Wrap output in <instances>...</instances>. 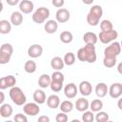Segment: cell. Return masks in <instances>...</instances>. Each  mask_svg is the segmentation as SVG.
I'll list each match as a JSON object with an SVG mask.
<instances>
[{"instance_id": "cell-33", "label": "cell", "mask_w": 122, "mask_h": 122, "mask_svg": "<svg viewBox=\"0 0 122 122\" xmlns=\"http://www.w3.org/2000/svg\"><path fill=\"white\" fill-rule=\"evenodd\" d=\"M50 87H51V89L52 92H60V91L63 89V82H61V81H56V80H51Z\"/></svg>"}, {"instance_id": "cell-24", "label": "cell", "mask_w": 122, "mask_h": 122, "mask_svg": "<svg viewBox=\"0 0 122 122\" xmlns=\"http://www.w3.org/2000/svg\"><path fill=\"white\" fill-rule=\"evenodd\" d=\"M73 108H74L73 107V103L71 101H70V100H65V101L61 102L60 106H59V109L61 110V112H66V113L71 112L73 110Z\"/></svg>"}, {"instance_id": "cell-43", "label": "cell", "mask_w": 122, "mask_h": 122, "mask_svg": "<svg viewBox=\"0 0 122 122\" xmlns=\"http://www.w3.org/2000/svg\"><path fill=\"white\" fill-rule=\"evenodd\" d=\"M6 2H7V4L10 5V6H15V5L19 4L21 1H20V0H6Z\"/></svg>"}, {"instance_id": "cell-41", "label": "cell", "mask_w": 122, "mask_h": 122, "mask_svg": "<svg viewBox=\"0 0 122 122\" xmlns=\"http://www.w3.org/2000/svg\"><path fill=\"white\" fill-rule=\"evenodd\" d=\"M51 3L56 8H62L65 4V0H52Z\"/></svg>"}, {"instance_id": "cell-5", "label": "cell", "mask_w": 122, "mask_h": 122, "mask_svg": "<svg viewBox=\"0 0 122 122\" xmlns=\"http://www.w3.org/2000/svg\"><path fill=\"white\" fill-rule=\"evenodd\" d=\"M118 36V32L115 30H111L108 31H100L98 34V38L101 43L103 44H109L112 41H114Z\"/></svg>"}, {"instance_id": "cell-13", "label": "cell", "mask_w": 122, "mask_h": 122, "mask_svg": "<svg viewBox=\"0 0 122 122\" xmlns=\"http://www.w3.org/2000/svg\"><path fill=\"white\" fill-rule=\"evenodd\" d=\"M78 90L80 92V93L83 95V96H88L92 93V84L89 82V81H82L80 84H79V87H78Z\"/></svg>"}, {"instance_id": "cell-8", "label": "cell", "mask_w": 122, "mask_h": 122, "mask_svg": "<svg viewBox=\"0 0 122 122\" xmlns=\"http://www.w3.org/2000/svg\"><path fill=\"white\" fill-rule=\"evenodd\" d=\"M109 94L112 98L117 99L122 95V84L120 83H113L109 88Z\"/></svg>"}, {"instance_id": "cell-30", "label": "cell", "mask_w": 122, "mask_h": 122, "mask_svg": "<svg viewBox=\"0 0 122 122\" xmlns=\"http://www.w3.org/2000/svg\"><path fill=\"white\" fill-rule=\"evenodd\" d=\"M116 64V57H109V56H104L103 59V65L106 68H112Z\"/></svg>"}, {"instance_id": "cell-18", "label": "cell", "mask_w": 122, "mask_h": 122, "mask_svg": "<svg viewBox=\"0 0 122 122\" xmlns=\"http://www.w3.org/2000/svg\"><path fill=\"white\" fill-rule=\"evenodd\" d=\"M12 107L8 104V103H3L1 104V107H0V115L4 118H7V117H10L11 114H12Z\"/></svg>"}, {"instance_id": "cell-25", "label": "cell", "mask_w": 122, "mask_h": 122, "mask_svg": "<svg viewBox=\"0 0 122 122\" xmlns=\"http://www.w3.org/2000/svg\"><path fill=\"white\" fill-rule=\"evenodd\" d=\"M11 30V24L8 20H0V33L7 34Z\"/></svg>"}, {"instance_id": "cell-1", "label": "cell", "mask_w": 122, "mask_h": 122, "mask_svg": "<svg viewBox=\"0 0 122 122\" xmlns=\"http://www.w3.org/2000/svg\"><path fill=\"white\" fill-rule=\"evenodd\" d=\"M77 58L81 62L94 63L96 61V51L93 44H86L84 48H81L77 51Z\"/></svg>"}, {"instance_id": "cell-12", "label": "cell", "mask_w": 122, "mask_h": 122, "mask_svg": "<svg viewBox=\"0 0 122 122\" xmlns=\"http://www.w3.org/2000/svg\"><path fill=\"white\" fill-rule=\"evenodd\" d=\"M33 8H34V5L30 0H22L19 3V10L22 13H25V14L30 13L33 10Z\"/></svg>"}, {"instance_id": "cell-14", "label": "cell", "mask_w": 122, "mask_h": 122, "mask_svg": "<svg viewBox=\"0 0 122 122\" xmlns=\"http://www.w3.org/2000/svg\"><path fill=\"white\" fill-rule=\"evenodd\" d=\"M74 108L78 112H85V111H88V109L90 108V103H89L88 99H86L84 97H80L76 100V102L74 104Z\"/></svg>"}, {"instance_id": "cell-4", "label": "cell", "mask_w": 122, "mask_h": 122, "mask_svg": "<svg viewBox=\"0 0 122 122\" xmlns=\"http://www.w3.org/2000/svg\"><path fill=\"white\" fill-rule=\"evenodd\" d=\"M50 16V10L45 7L38 8L32 14V21L36 24L44 23Z\"/></svg>"}, {"instance_id": "cell-20", "label": "cell", "mask_w": 122, "mask_h": 122, "mask_svg": "<svg viewBox=\"0 0 122 122\" xmlns=\"http://www.w3.org/2000/svg\"><path fill=\"white\" fill-rule=\"evenodd\" d=\"M46 32L51 34V33H54L56 32L57 29H58V24H57V21L55 20H48L45 24V27H44Z\"/></svg>"}, {"instance_id": "cell-44", "label": "cell", "mask_w": 122, "mask_h": 122, "mask_svg": "<svg viewBox=\"0 0 122 122\" xmlns=\"http://www.w3.org/2000/svg\"><path fill=\"white\" fill-rule=\"evenodd\" d=\"M38 121L39 122H50V117L47 115H42L38 118Z\"/></svg>"}, {"instance_id": "cell-29", "label": "cell", "mask_w": 122, "mask_h": 122, "mask_svg": "<svg viewBox=\"0 0 122 122\" xmlns=\"http://www.w3.org/2000/svg\"><path fill=\"white\" fill-rule=\"evenodd\" d=\"M36 63L32 60H28L24 65V70L28 73H33L36 71Z\"/></svg>"}, {"instance_id": "cell-36", "label": "cell", "mask_w": 122, "mask_h": 122, "mask_svg": "<svg viewBox=\"0 0 122 122\" xmlns=\"http://www.w3.org/2000/svg\"><path fill=\"white\" fill-rule=\"evenodd\" d=\"M90 11L92 12V13H94L95 15H97V16L100 17V18H101L102 15H103V10H102V7L99 6V5H93V6L91 8Z\"/></svg>"}, {"instance_id": "cell-45", "label": "cell", "mask_w": 122, "mask_h": 122, "mask_svg": "<svg viewBox=\"0 0 122 122\" xmlns=\"http://www.w3.org/2000/svg\"><path fill=\"white\" fill-rule=\"evenodd\" d=\"M117 71L122 75V62H120V63L117 65Z\"/></svg>"}, {"instance_id": "cell-2", "label": "cell", "mask_w": 122, "mask_h": 122, "mask_svg": "<svg viewBox=\"0 0 122 122\" xmlns=\"http://www.w3.org/2000/svg\"><path fill=\"white\" fill-rule=\"evenodd\" d=\"M10 97L11 99V101L17 105V106H23L26 104L27 101V97L25 95V93L23 92V91L19 88V87H12L10 90Z\"/></svg>"}, {"instance_id": "cell-22", "label": "cell", "mask_w": 122, "mask_h": 122, "mask_svg": "<svg viewBox=\"0 0 122 122\" xmlns=\"http://www.w3.org/2000/svg\"><path fill=\"white\" fill-rule=\"evenodd\" d=\"M51 82V77L49 74H46V73L41 74L40 77H39V79H38V85L42 89H45V88L50 87Z\"/></svg>"}, {"instance_id": "cell-6", "label": "cell", "mask_w": 122, "mask_h": 122, "mask_svg": "<svg viewBox=\"0 0 122 122\" xmlns=\"http://www.w3.org/2000/svg\"><path fill=\"white\" fill-rule=\"evenodd\" d=\"M121 45L120 43L114 41L112 42L110 46H108L104 50V56H109V57H116L117 55L120 54L121 52Z\"/></svg>"}, {"instance_id": "cell-16", "label": "cell", "mask_w": 122, "mask_h": 122, "mask_svg": "<svg viewBox=\"0 0 122 122\" xmlns=\"http://www.w3.org/2000/svg\"><path fill=\"white\" fill-rule=\"evenodd\" d=\"M47 105L51 109H57L60 106V98L56 94H51L47 98Z\"/></svg>"}, {"instance_id": "cell-49", "label": "cell", "mask_w": 122, "mask_h": 122, "mask_svg": "<svg viewBox=\"0 0 122 122\" xmlns=\"http://www.w3.org/2000/svg\"><path fill=\"white\" fill-rule=\"evenodd\" d=\"M120 45H121V48H122V40H121V42H120Z\"/></svg>"}, {"instance_id": "cell-21", "label": "cell", "mask_w": 122, "mask_h": 122, "mask_svg": "<svg viewBox=\"0 0 122 122\" xmlns=\"http://www.w3.org/2000/svg\"><path fill=\"white\" fill-rule=\"evenodd\" d=\"M10 23L14 26H20L23 23V14L21 11H13L10 15Z\"/></svg>"}, {"instance_id": "cell-39", "label": "cell", "mask_w": 122, "mask_h": 122, "mask_svg": "<svg viewBox=\"0 0 122 122\" xmlns=\"http://www.w3.org/2000/svg\"><path fill=\"white\" fill-rule=\"evenodd\" d=\"M55 120H56V122H67L68 121V115L66 114V112H61L56 114Z\"/></svg>"}, {"instance_id": "cell-28", "label": "cell", "mask_w": 122, "mask_h": 122, "mask_svg": "<svg viewBox=\"0 0 122 122\" xmlns=\"http://www.w3.org/2000/svg\"><path fill=\"white\" fill-rule=\"evenodd\" d=\"M90 108H91V111H92L93 112H99V111L102 110V108H103V102L100 99H94L90 104Z\"/></svg>"}, {"instance_id": "cell-38", "label": "cell", "mask_w": 122, "mask_h": 122, "mask_svg": "<svg viewBox=\"0 0 122 122\" xmlns=\"http://www.w3.org/2000/svg\"><path fill=\"white\" fill-rule=\"evenodd\" d=\"M5 79H6L8 88H12V87L15 86V84H16V78L13 75H7V76H5Z\"/></svg>"}, {"instance_id": "cell-32", "label": "cell", "mask_w": 122, "mask_h": 122, "mask_svg": "<svg viewBox=\"0 0 122 122\" xmlns=\"http://www.w3.org/2000/svg\"><path fill=\"white\" fill-rule=\"evenodd\" d=\"M100 29L102 31H108V30H113V25L112 23L110 21V20H103L101 21L100 23Z\"/></svg>"}, {"instance_id": "cell-31", "label": "cell", "mask_w": 122, "mask_h": 122, "mask_svg": "<svg viewBox=\"0 0 122 122\" xmlns=\"http://www.w3.org/2000/svg\"><path fill=\"white\" fill-rule=\"evenodd\" d=\"M64 62H65V64L66 65H68V66H71V65H73L74 64V62H75V55H74V53L73 52H67L66 54H65V56H64Z\"/></svg>"}, {"instance_id": "cell-40", "label": "cell", "mask_w": 122, "mask_h": 122, "mask_svg": "<svg viewBox=\"0 0 122 122\" xmlns=\"http://www.w3.org/2000/svg\"><path fill=\"white\" fill-rule=\"evenodd\" d=\"M14 121L16 122H27L28 121V118L25 114H22V113H17L15 116H14Z\"/></svg>"}, {"instance_id": "cell-10", "label": "cell", "mask_w": 122, "mask_h": 122, "mask_svg": "<svg viewBox=\"0 0 122 122\" xmlns=\"http://www.w3.org/2000/svg\"><path fill=\"white\" fill-rule=\"evenodd\" d=\"M77 92H78V89H77V87H76V85L74 83H69L64 88L65 96L67 98H69V99L74 98L76 96Z\"/></svg>"}, {"instance_id": "cell-46", "label": "cell", "mask_w": 122, "mask_h": 122, "mask_svg": "<svg viewBox=\"0 0 122 122\" xmlns=\"http://www.w3.org/2000/svg\"><path fill=\"white\" fill-rule=\"evenodd\" d=\"M117 107H118V109H119L120 111H122V97L118 100V102H117Z\"/></svg>"}, {"instance_id": "cell-3", "label": "cell", "mask_w": 122, "mask_h": 122, "mask_svg": "<svg viewBox=\"0 0 122 122\" xmlns=\"http://www.w3.org/2000/svg\"><path fill=\"white\" fill-rule=\"evenodd\" d=\"M13 52V48L10 43H5L0 48V64L4 65L10 62Z\"/></svg>"}, {"instance_id": "cell-23", "label": "cell", "mask_w": 122, "mask_h": 122, "mask_svg": "<svg viewBox=\"0 0 122 122\" xmlns=\"http://www.w3.org/2000/svg\"><path fill=\"white\" fill-rule=\"evenodd\" d=\"M33 100L34 102L38 103V104H44L46 102V93L42 91V90H36L34 92H33Z\"/></svg>"}, {"instance_id": "cell-42", "label": "cell", "mask_w": 122, "mask_h": 122, "mask_svg": "<svg viewBox=\"0 0 122 122\" xmlns=\"http://www.w3.org/2000/svg\"><path fill=\"white\" fill-rule=\"evenodd\" d=\"M7 88H8V85H7L5 76H4V77H1V78H0V89H1V90H5V89H7Z\"/></svg>"}, {"instance_id": "cell-11", "label": "cell", "mask_w": 122, "mask_h": 122, "mask_svg": "<svg viewBox=\"0 0 122 122\" xmlns=\"http://www.w3.org/2000/svg\"><path fill=\"white\" fill-rule=\"evenodd\" d=\"M70 16H71L70 11L64 8L59 9L55 13V18L58 23H66L67 21H69Z\"/></svg>"}, {"instance_id": "cell-9", "label": "cell", "mask_w": 122, "mask_h": 122, "mask_svg": "<svg viewBox=\"0 0 122 122\" xmlns=\"http://www.w3.org/2000/svg\"><path fill=\"white\" fill-rule=\"evenodd\" d=\"M43 53V48L39 44H33L29 47L28 49V55L31 58H37L40 57Z\"/></svg>"}, {"instance_id": "cell-19", "label": "cell", "mask_w": 122, "mask_h": 122, "mask_svg": "<svg viewBox=\"0 0 122 122\" xmlns=\"http://www.w3.org/2000/svg\"><path fill=\"white\" fill-rule=\"evenodd\" d=\"M83 41L86 44H93L95 45L98 41V35H96L94 32L88 31L83 35Z\"/></svg>"}, {"instance_id": "cell-37", "label": "cell", "mask_w": 122, "mask_h": 122, "mask_svg": "<svg viewBox=\"0 0 122 122\" xmlns=\"http://www.w3.org/2000/svg\"><path fill=\"white\" fill-rule=\"evenodd\" d=\"M51 80H56V81H61V82H64V80H65V76L60 71H53L52 74L51 75Z\"/></svg>"}, {"instance_id": "cell-35", "label": "cell", "mask_w": 122, "mask_h": 122, "mask_svg": "<svg viewBox=\"0 0 122 122\" xmlns=\"http://www.w3.org/2000/svg\"><path fill=\"white\" fill-rule=\"evenodd\" d=\"M95 119L92 111H85L82 115V120L84 122H92Z\"/></svg>"}, {"instance_id": "cell-27", "label": "cell", "mask_w": 122, "mask_h": 122, "mask_svg": "<svg viewBox=\"0 0 122 122\" xmlns=\"http://www.w3.org/2000/svg\"><path fill=\"white\" fill-rule=\"evenodd\" d=\"M59 38L61 40V42H63L64 44H69L72 41L73 39V36H72V33L69 30H65V31H62L59 35Z\"/></svg>"}, {"instance_id": "cell-34", "label": "cell", "mask_w": 122, "mask_h": 122, "mask_svg": "<svg viewBox=\"0 0 122 122\" xmlns=\"http://www.w3.org/2000/svg\"><path fill=\"white\" fill-rule=\"evenodd\" d=\"M110 119L109 117V114L105 112H97V114L95 115V120L96 122H107L108 120Z\"/></svg>"}, {"instance_id": "cell-26", "label": "cell", "mask_w": 122, "mask_h": 122, "mask_svg": "<svg viewBox=\"0 0 122 122\" xmlns=\"http://www.w3.org/2000/svg\"><path fill=\"white\" fill-rule=\"evenodd\" d=\"M99 20H100V17H98L97 15H95L91 11H89V13L87 14V22L90 26H92V27L97 26L99 24Z\"/></svg>"}, {"instance_id": "cell-48", "label": "cell", "mask_w": 122, "mask_h": 122, "mask_svg": "<svg viewBox=\"0 0 122 122\" xmlns=\"http://www.w3.org/2000/svg\"><path fill=\"white\" fill-rule=\"evenodd\" d=\"M0 94H1L0 103H1V104H3V102H4V100H5V95H4V92H0Z\"/></svg>"}, {"instance_id": "cell-7", "label": "cell", "mask_w": 122, "mask_h": 122, "mask_svg": "<svg viewBox=\"0 0 122 122\" xmlns=\"http://www.w3.org/2000/svg\"><path fill=\"white\" fill-rule=\"evenodd\" d=\"M39 104L36 102H30V103H26L23 106V111L25 112V114L29 115V116H35L40 112V108L38 106Z\"/></svg>"}, {"instance_id": "cell-17", "label": "cell", "mask_w": 122, "mask_h": 122, "mask_svg": "<svg viewBox=\"0 0 122 122\" xmlns=\"http://www.w3.org/2000/svg\"><path fill=\"white\" fill-rule=\"evenodd\" d=\"M64 59H62L59 56H55L51 60V67L55 71H61L64 68Z\"/></svg>"}, {"instance_id": "cell-15", "label": "cell", "mask_w": 122, "mask_h": 122, "mask_svg": "<svg viewBox=\"0 0 122 122\" xmlns=\"http://www.w3.org/2000/svg\"><path fill=\"white\" fill-rule=\"evenodd\" d=\"M108 92H109V88H108L107 84L101 82V83H98L95 86V94L99 98H102V97L106 96Z\"/></svg>"}, {"instance_id": "cell-47", "label": "cell", "mask_w": 122, "mask_h": 122, "mask_svg": "<svg viewBox=\"0 0 122 122\" xmlns=\"http://www.w3.org/2000/svg\"><path fill=\"white\" fill-rule=\"evenodd\" d=\"M93 1H94V0H82V2H83L84 4H86V5H91Z\"/></svg>"}]
</instances>
